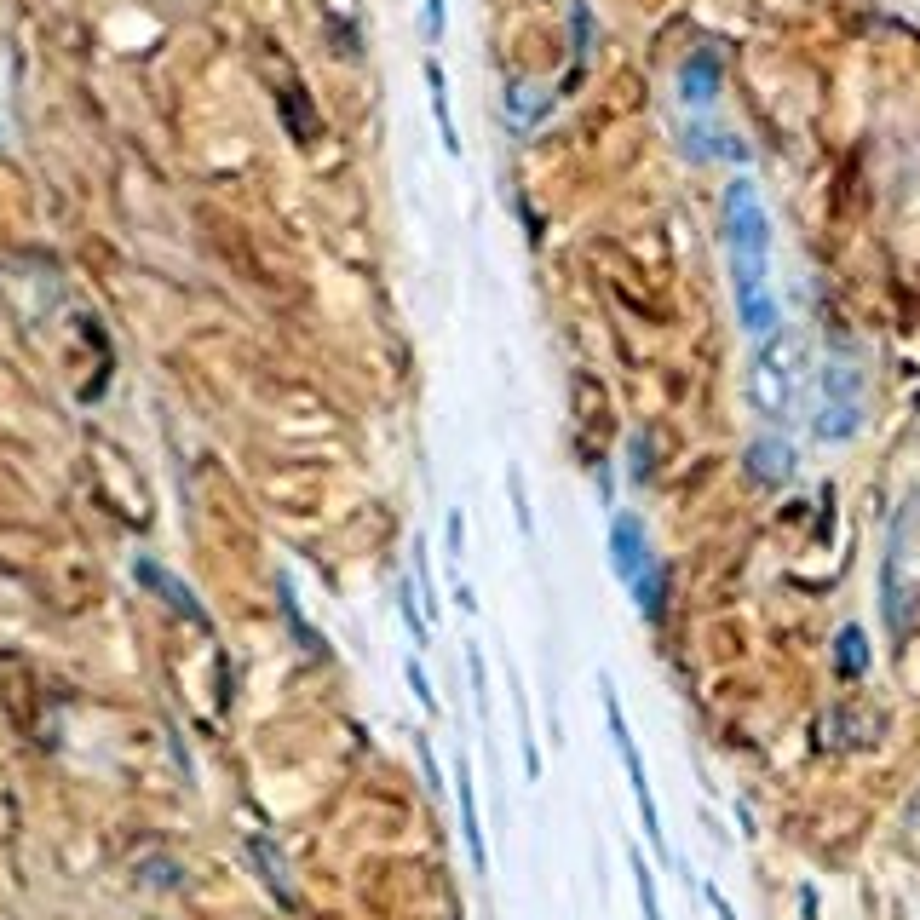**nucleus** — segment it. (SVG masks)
I'll return each mask as SVG.
<instances>
[{"mask_svg":"<svg viewBox=\"0 0 920 920\" xmlns=\"http://www.w3.org/2000/svg\"><path fill=\"white\" fill-rule=\"evenodd\" d=\"M800 380H805V351L788 328H777L771 340H759L754 363H748V397H754V409L765 414L771 426H788V420H794Z\"/></svg>","mask_w":920,"mask_h":920,"instance_id":"nucleus-1","label":"nucleus"},{"mask_svg":"<svg viewBox=\"0 0 920 920\" xmlns=\"http://www.w3.org/2000/svg\"><path fill=\"white\" fill-rule=\"evenodd\" d=\"M610 570L621 575V587L639 598V610L650 621L662 616V593H667V564L650 552L644 541V524L633 512H616L610 518Z\"/></svg>","mask_w":920,"mask_h":920,"instance_id":"nucleus-2","label":"nucleus"},{"mask_svg":"<svg viewBox=\"0 0 920 920\" xmlns=\"http://www.w3.org/2000/svg\"><path fill=\"white\" fill-rule=\"evenodd\" d=\"M725 248H731V265L771 259V219H765V202L754 196L748 179L725 184Z\"/></svg>","mask_w":920,"mask_h":920,"instance_id":"nucleus-3","label":"nucleus"},{"mask_svg":"<svg viewBox=\"0 0 920 920\" xmlns=\"http://www.w3.org/2000/svg\"><path fill=\"white\" fill-rule=\"evenodd\" d=\"M817 437H828V443H846V437H857V426H863V368L846 363V357H834V363L823 368V409H817Z\"/></svg>","mask_w":920,"mask_h":920,"instance_id":"nucleus-4","label":"nucleus"},{"mask_svg":"<svg viewBox=\"0 0 920 920\" xmlns=\"http://www.w3.org/2000/svg\"><path fill=\"white\" fill-rule=\"evenodd\" d=\"M598 690H604V719H610V736H616V754L621 765H627V782H633V800H639V823L644 834H650V846L667 857V834H662V811H656V794H650V777H644V754H639V742H633V731H627V719H621V702H616V690H610V679H598Z\"/></svg>","mask_w":920,"mask_h":920,"instance_id":"nucleus-5","label":"nucleus"},{"mask_svg":"<svg viewBox=\"0 0 920 920\" xmlns=\"http://www.w3.org/2000/svg\"><path fill=\"white\" fill-rule=\"evenodd\" d=\"M455 794H460V834H466V857H472V869L489 874V846H483V828H478V794H472V771H466V759L455 765Z\"/></svg>","mask_w":920,"mask_h":920,"instance_id":"nucleus-6","label":"nucleus"},{"mask_svg":"<svg viewBox=\"0 0 920 920\" xmlns=\"http://www.w3.org/2000/svg\"><path fill=\"white\" fill-rule=\"evenodd\" d=\"M748 478L754 483H788L794 478V449L782 437H759L748 443Z\"/></svg>","mask_w":920,"mask_h":920,"instance_id":"nucleus-7","label":"nucleus"},{"mask_svg":"<svg viewBox=\"0 0 920 920\" xmlns=\"http://www.w3.org/2000/svg\"><path fill=\"white\" fill-rule=\"evenodd\" d=\"M719 92V52H690L679 64V98L685 104H713Z\"/></svg>","mask_w":920,"mask_h":920,"instance_id":"nucleus-8","label":"nucleus"},{"mask_svg":"<svg viewBox=\"0 0 920 920\" xmlns=\"http://www.w3.org/2000/svg\"><path fill=\"white\" fill-rule=\"evenodd\" d=\"M133 575H138V581H150V587H156V593L167 598L173 610H184L190 621H207V616H202V604L190 598V587H179V581H173V575L161 570V564H150V558H138V564H133Z\"/></svg>","mask_w":920,"mask_h":920,"instance_id":"nucleus-9","label":"nucleus"},{"mask_svg":"<svg viewBox=\"0 0 920 920\" xmlns=\"http://www.w3.org/2000/svg\"><path fill=\"white\" fill-rule=\"evenodd\" d=\"M426 81H432V115H437V127H443V150H449V156H460V138H455V115H449V87H443V69L426 64Z\"/></svg>","mask_w":920,"mask_h":920,"instance_id":"nucleus-10","label":"nucleus"},{"mask_svg":"<svg viewBox=\"0 0 920 920\" xmlns=\"http://www.w3.org/2000/svg\"><path fill=\"white\" fill-rule=\"evenodd\" d=\"M834 662H840V673H846V679H863V667H869V644H863V633H857V627H846V633H840Z\"/></svg>","mask_w":920,"mask_h":920,"instance_id":"nucleus-11","label":"nucleus"},{"mask_svg":"<svg viewBox=\"0 0 920 920\" xmlns=\"http://www.w3.org/2000/svg\"><path fill=\"white\" fill-rule=\"evenodd\" d=\"M248 851L259 857V863H265V880L276 886V897H282V903H294V886H288V869H282V857L271 851V840H259V834H253V840H248Z\"/></svg>","mask_w":920,"mask_h":920,"instance_id":"nucleus-12","label":"nucleus"},{"mask_svg":"<svg viewBox=\"0 0 920 920\" xmlns=\"http://www.w3.org/2000/svg\"><path fill=\"white\" fill-rule=\"evenodd\" d=\"M627 869H633V886H639L644 920H662V903H656V874H650V863H644L639 851H633V857H627Z\"/></svg>","mask_w":920,"mask_h":920,"instance_id":"nucleus-13","label":"nucleus"},{"mask_svg":"<svg viewBox=\"0 0 920 920\" xmlns=\"http://www.w3.org/2000/svg\"><path fill=\"white\" fill-rule=\"evenodd\" d=\"M506 489H512V518H518V535H535V518H529V501H524V472H518V466H512V472H506Z\"/></svg>","mask_w":920,"mask_h":920,"instance_id":"nucleus-14","label":"nucleus"},{"mask_svg":"<svg viewBox=\"0 0 920 920\" xmlns=\"http://www.w3.org/2000/svg\"><path fill=\"white\" fill-rule=\"evenodd\" d=\"M466 673H472V696H478V719H489V685H483V656H478V644L466 650Z\"/></svg>","mask_w":920,"mask_h":920,"instance_id":"nucleus-15","label":"nucleus"},{"mask_svg":"<svg viewBox=\"0 0 920 920\" xmlns=\"http://www.w3.org/2000/svg\"><path fill=\"white\" fill-rule=\"evenodd\" d=\"M397 610H403V621H409L414 644H426V616L414 610V598H409V581H397Z\"/></svg>","mask_w":920,"mask_h":920,"instance_id":"nucleus-16","label":"nucleus"},{"mask_svg":"<svg viewBox=\"0 0 920 920\" xmlns=\"http://www.w3.org/2000/svg\"><path fill=\"white\" fill-rule=\"evenodd\" d=\"M409 690L420 696V708H426V713L437 708V696H432V685H426V667H420V662H409Z\"/></svg>","mask_w":920,"mask_h":920,"instance_id":"nucleus-17","label":"nucleus"},{"mask_svg":"<svg viewBox=\"0 0 920 920\" xmlns=\"http://www.w3.org/2000/svg\"><path fill=\"white\" fill-rule=\"evenodd\" d=\"M414 748H420V765H426V782H432V794H443V771H437V759H432V742L420 736Z\"/></svg>","mask_w":920,"mask_h":920,"instance_id":"nucleus-18","label":"nucleus"},{"mask_svg":"<svg viewBox=\"0 0 920 920\" xmlns=\"http://www.w3.org/2000/svg\"><path fill=\"white\" fill-rule=\"evenodd\" d=\"M460 547H466V518H460V512H449V552L460 558Z\"/></svg>","mask_w":920,"mask_h":920,"instance_id":"nucleus-19","label":"nucleus"},{"mask_svg":"<svg viewBox=\"0 0 920 920\" xmlns=\"http://www.w3.org/2000/svg\"><path fill=\"white\" fill-rule=\"evenodd\" d=\"M426 35H443V0H426Z\"/></svg>","mask_w":920,"mask_h":920,"instance_id":"nucleus-20","label":"nucleus"},{"mask_svg":"<svg viewBox=\"0 0 920 920\" xmlns=\"http://www.w3.org/2000/svg\"><path fill=\"white\" fill-rule=\"evenodd\" d=\"M708 903H713V915H719V920H736V915H731V903L719 897V886H708Z\"/></svg>","mask_w":920,"mask_h":920,"instance_id":"nucleus-21","label":"nucleus"}]
</instances>
